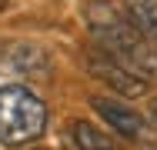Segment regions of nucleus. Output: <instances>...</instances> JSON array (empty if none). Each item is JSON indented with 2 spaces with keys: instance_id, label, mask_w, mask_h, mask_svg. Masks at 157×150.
Instances as JSON below:
<instances>
[{
  "instance_id": "f257e3e1",
  "label": "nucleus",
  "mask_w": 157,
  "mask_h": 150,
  "mask_svg": "<svg viewBox=\"0 0 157 150\" xmlns=\"http://www.w3.org/2000/svg\"><path fill=\"white\" fill-rule=\"evenodd\" d=\"M87 27L97 40V50L104 57L117 60L121 67H127L130 73L151 80L157 77V50L154 43L127 20L124 13L104 0H94L87 7Z\"/></svg>"
},
{
  "instance_id": "f03ea898",
  "label": "nucleus",
  "mask_w": 157,
  "mask_h": 150,
  "mask_svg": "<svg viewBox=\"0 0 157 150\" xmlns=\"http://www.w3.org/2000/svg\"><path fill=\"white\" fill-rule=\"evenodd\" d=\"M47 123V107L27 87H0V147L37 140Z\"/></svg>"
},
{
  "instance_id": "7ed1b4c3",
  "label": "nucleus",
  "mask_w": 157,
  "mask_h": 150,
  "mask_svg": "<svg viewBox=\"0 0 157 150\" xmlns=\"http://www.w3.org/2000/svg\"><path fill=\"white\" fill-rule=\"evenodd\" d=\"M87 70L94 73L97 80H104L107 87H114L117 93H124V97H144L147 93V80L144 77L130 73L127 67H121L117 60H110V57H104L100 50L87 57Z\"/></svg>"
},
{
  "instance_id": "20e7f679",
  "label": "nucleus",
  "mask_w": 157,
  "mask_h": 150,
  "mask_svg": "<svg viewBox=\"0 0 157 150\" xmlns=\"http://www.w3.org/2000/svg\"><path fill=\"white\" fill-rule=\"evenodd\" d=\"M90 103H94L97 114L107 120L110 130L124 133L127 140H151V130H147V123H144V117H140L137 110H130L124 103H114V100H107V97H94Z\"/></svg>"
},
{
  "instance_id": "39448f33",
  "label": "nucleus",
  "mask_w": 157,
  "mask_h": 150,
  "mask_svg": "<svg viewBox=\"0 0 157 150\" xmlns=\"http://www.w3.org/2000/svg\"><path fill=\"white\" fill-rule=\"evenodd\" d=\"M124 17L147 40H157V0H124Z\"/></svg>"
},
{
  "instance_id": "423d86ee",
  "label": "nucleus",
  "mask_w": 157,
  "mask_h": 150,
  "mask_svg": "<svg viewBox=\"0 0 157 150\" xmlns=\"http://www.w3.org/2000/svg\"><path fill=\"white\" fill-rule=\"evenodd\" d=\"M70 140L80 150H117L114 140H110L104 130H97L94 123H87V120H74V123H70Z\"/></svg>"
},
{
  "instance_id": "0eeeda50",
  "label": "nucleus",
  "mask_w": 157,
  "mask_h": 150,
  "mask_svg": "<svg viewBox=\"0 0 157 150\" xmlns=\"http://www.w3.org/2000/svg\"><path fill=\"white\" fill-rule=\"evenodd\" d=\"M17 54H10V60H13V67L17 70H24L27 77H33V80H40L44 73H47V57L37 50V47H13Z\"/></svg>"
},
{
  "instance_id": "6e6552de",
  "label": "nucleus",
  "mask_w": 157,
  "mask_h": 150,
  "mask_svg": "<svg viewBox=\"0 0 157 150\" xmlns=\"http://www.w3.org/2000/svg\"><path fill=\"white\" fill-rule=\"evenodd\" d=\"M154 120H157V103H154Z\"/></svg>"
},
{
  "instance_id": "1a4fd4ad",
  "label": "nucleus",
  "mask_w": 157,
  "mask_h": 150,
  "mask_svg": "<svg viewBox=\"0 0 157 150\" xmlns=\"http://www.w3.org/2000/svg\"><path fill=\"white\" fill-rule=\"evenodd\" d=\"M3 3H7V0H0V7H3Z\"/></svg>"
}]
</instances>
